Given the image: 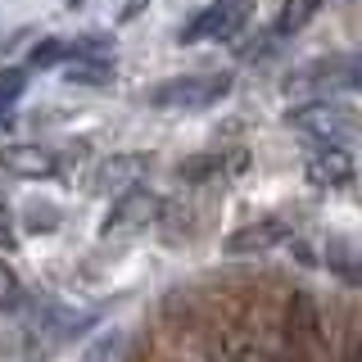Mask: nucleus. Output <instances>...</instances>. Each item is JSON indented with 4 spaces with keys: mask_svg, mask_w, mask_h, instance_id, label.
I'll list each match as a JSON object with an SVG mask.
<instances>
[{
    "mask_svg": "<svg viewBox=\"0 0 362 362\" xmlns=\"http://www.w3.org/2000/svg\"><path fill=\"white\" fill-rule=\"evenodd\" d=\"M290 95H335V90H358L362 95V54H335V59H313L286 77Z\"/></svg>",
    "mask_w": 362,
    "mask_h": 362,
    "instance_id": "1",
    "label": "nucleus"
},
{
    "mask_svg": "<svg viewBox=\"0 0 362 362\" xmlns=\"http://www.w3.org/2000/svg\"><path fill=\"white\" fill-rule=\"evenodd\" d=\"M286 122H290V127H299V132H308V136L335 141V145L362 141V113H354L349 105H335V100H326V95H317V100H308V105L290 109Z\"/></svg>",
    "mask_w": 362,
    "mask_h": 362,
    "instance_id": "2",
    "label": "nucleus"
},
{
    "mask_svg": "<svg viewBox=\"0 0 362 362\" xmlns=\"http://www.w3.org/2000/svg\"><path fill=\"white\" fill-rule=\"evenodd\" d=\"M231 90V73H186V77H168V82L150 86V105L154 109H209Z\"/></svg>",
    "mask_w": 362,
    "mask_h": 362,
    "instance_id": "3",
    "label": "nucleus"
},
{
    "mask_svg": "<svg viewBox=\"0 0 362 362\" xmlns=\"http://www.w3.org/2000/svg\"><path fill=\"white\" fill-rule=\"evenodd\" d=\"M158 213H163V199L154 195V190H145V186H127L118 199H113V209H109V218L105 226H100V235L105 240H118V235H136V231H145Z\"/></svg>",
    "mask_w": 362,
    "mask_h": 362,
    "instance_id": "4",
    "label": "nucleus"
},
{
    "mask_svg": "<svg viewBox=\"0 0 362 362\" xmlns=\"http://www.w3.org/2000/svg\"><path fill=\"white\" fill-rule=\"evenodd\" d=\"M249 18V0H213L209 9H199L195 18L181 28V45H199V41H226L245 28Z\"/></svg>",
    "mask_w": 362,
    "mask_h": 362,
    "instance_id": "5",
    "label": "nucleus"
},
{
    "mask_svg": "<svg viewBox=\"0 0 362 362\" xmlns=\"http://www.w3.org/2000/svg\"><path fill=\"white\" fill-rule=\"evenodd\" d=\"M145 173H150V154H113V158H100L95 163L86 190L90 195H122L127 186H141Z\"/></svg>",
    "mask_w": 362,
    "mask_h": 362,
    "instance_id": "6",
    "label": "nucleus"
},
{
    "mask_svg": "<svg viewBox=\"0 0 362 362\" xmlns=\"http://www.w3.org/2000/svg\"><path fill=\"white\" fill-rule=\"evenodd\" d=\"M294 222L286 218H258V222H245L240 231H231L222 240V254L231 258H249V254H267V249H276L281 240H290Z\"/></svg>",
    "mask_w": 362,
    "mask_h": 362,
    "instance_id": "7",
    "label": "nucleus"
},
{
    "mask_svg": "<svg viewBox=\"0 0 362 362\" xmlns=\"http://www.w3.org/2000/svg\"><path fill=\"white\" fill-rule=\"evenodd\" d=\"M0 168H5L9 177H23V181L59 177V158L45 150V145H5V150H0Z\"/></svg>",
    "mask_w": 362,
    "mask_h": 362,
    "instance_id": "8",
    "label": "nucleus"
},
{
    "mask_svg": "<svg viewBox=\"0 0 362 362\" xmlns=\"http://www.w3.org/2000/svg\"><path fill=\"white\" fill-rule=\"evenodd\" d=\"M303 173H308L313 186H349L354 181V158H349V150L331 145V150H317Z\"/></svg>",
    "mask_w": 362,
    "mask_h": 362,
    "instance_id": "9",
    "label": "nucleus"
},
{
    "mask_svg": "<svg viewBox=\"0 0 362 362\" xmlns=\"http://www.w3.org/2000/svg\"><path fill=\"white\" fill-rule=\"evenodd\" d=\"M326 267L335 272L344 286L362 290V245L358 240H344V235H331L326 240Z\"/></svg>",
    "mask_w": 362,
    "mask_h": 362,
    "instance_id": "10",
    "label": "nucleus"
},
{
    "mask_svg": "<svg viewBox=\"0 0 362 362\" xmlns=\"http://www.w3.org/2000/svg\"><path fill=\"white\" fill-rule=\"evenodd\" d=\"M226 168H245V154H195V158H181L177 163V177L181 181H209V177H218L226 173Z\"/></svg>",
    "mask_w": 362,
    "mask_h": 362,
    "instance_id": "11",
    "label": "nucleus"
},
{
    "mask_svg": "<svg viewBox=\"0 0 362 362\" xmlns=\"http://www.w3.org/2000/svg\"><path fill=\"white\" fill-rule=\"evenodd\" d=\"M64 77L77 82V86H109L113 82V64L100 59V54H73V64L64 68Z\"/></svg>",
    "mask_w": 362,
    "mask_h": 362,
    "instance_id": "12",
    "label": "nucleus"
},
{
    "mask_svg": "<svg viewBox=\"0 0 362 362\" xmlns=\"http://www.w3.org/2000/svg\"><path fill=\"white\" fill-rule=\"evenodd\" d=\"M322 5L326 0H286V5H281V18H276V37H294L299 28H308Z\"/></svg>",
    "mask_w": 362,
    "mask_h": 362,
    "instance_id": "13",
    "label": "nucleus"
},
{
    "mask_svg": "<svg viewBox=\"0 0 362 362\" xmlns=\"http://www.w3.org/2000/svg\"><path fill=\"white\" fill-rule=\"evenodd\" d=\"M68 59H73V45L59 41V37L32 45V54H28V64H32V68H54V64H68Z\"/></svg>",
    "mask_w": 362,
    "mask_h": 362,
    "instance_id": "14",
    "label": "nucleus"
},
{
    "mask_svg": "<svg viewBox=\"0 0 362 362\" xmlns=\"http://www.w3.org/2000/svg\"><path fill=\"white\" fill-rule=\"evenodd\" d=\"M28 90V68H0V109H9Z\"/></svg>",
    "mask_w": 362,
    "mask_h": 362,
    "instance_id": "15",
    "label": "nucleus"
},
{
    "mask_svg": "<svg viewBox=\"0 0 362 362\" xmlns=\"http://www.w3.org/2000/svg\"><path fill=\"white\" fill-rule=\"evenodd\" d=\"M18 294H23L18 276H14V272H9L5 263H0V308H14V303H18Z\"/></svg>",
    "mask_w": 362,
    "mask_h": 362,
    "instance_id": "16",
    "label": "nucleus"
},
{
    "mask_svg": "<svg viewBox=\"0 0 362 362\" xmlns=\"http://www.w3.org/2000/svg\"><path fill=\"white\" fill-rule=\"evenodd\" d=\"M18 245V231H14V213L0 204V249H14Z\"/></svg>",
    "mask_w": 362,
    "mask_h": 362,
    "instance_id": "17",
    "label": "nucleus"
}]
</instances>
